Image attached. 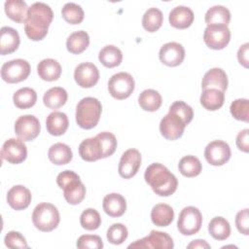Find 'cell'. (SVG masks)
Returning a JSON list of instances; mask_svg holds the SVG:
<instances>
[{"label":"cell","instance_id":"obj_33","mask_svg":"<svg viewBox=\"0 0 249 249\" xmlns=\"http://www.w3.org/2000/svg\"><path fill=\"white\" fill-rule=\"evenodd\" d=\"M138 103L144 111L155 112L161 106L162 98L156 89H145L138 96Z\"/></svg>","mask_w":249,"mask_h":249},{"label":"cell","instance_id":"obj_50","mask_svg":"<svg viewBox=\"0 0 249 249\" xmlns=\"http://www.w3.org/2000/svg\"><path fill=\"white\" fill-rule=\"evenodd\" d=\"M249 44L245 43L238 49L237 52V59L238 62L244 66L245 68H248V62H249Z\"/></svg>","mask_w":249,"mask_h":249},{"label":"cell","instance_id":"obj_32","mask_svg":"<svg viewBox=\"0 0 249 249\" xmlns=\"http://www.w3.org/2000/svg\"><path fill=\"white\" fill-rule=\"evenodd\" d=\"M68 98L67 91L60 87H53L48 89L44 96L43 101L45 106L50 109H58L62 107Z\"/></svg>","mask_w":249,"mask_h":249},{"label":"cell","instance_id":"obj_42","mask_svg":"<svg viewBox=\"0 0 249 249\" xmlns=\"http://www.w3.org/2000/svg\"><path fill=\"white\" fill-rule=\"evenodd\" d=\"M128 235L127 229L121 223H115L111 225L107 231V240L115 245L122 244Z\"/></svg>","mask_w":249,"mask_h":249},{"label":"cell","instance_id":"obj_16","mask_svg":"<svg viewBox=\"0 0 249 249\" xmlns=\"http://www.w3.org/2000/svg\"><path fill=\"white\" fill-rule=\"evenodd\" d=\"M159 57L164 65L170 67L178 66L185 58V49L177 42H168L161 46Z\"/></svg>","mask_w":249,"mask_h":249},{"label":"cell","instance_id":"obj_9","mask_svg":"<svg viewBox=\"0 0 249 249\" xmlns=\"http://www.w3.org/2000/svg\"><path fill=\"white\" fill-rule=\"evenodd\" d=\"M174 247L171 236L163 231H151L150 234L138 239L128 245V248H154V249H172Z\"/></svg>","mask_w":249,"mask_h":249},{"label":"cell","instance_id":"obj_27","mask_svg":"<svg viewBox=\"0 0 249 249\" xmlns=\"http://www.w3.org/2000/svg\"><path fill=\"white\" fill-rule=\"evenodd\" d=\"M5 13L9 18L18 22L24 23L27 18L29 7L22 0H7L4 4Z\"/></svg>","mask_w":249,"mask_h":249},{"label":"cell","instance_id":"obj_26","mask_svg":"<svg viewBox=\"0 0 249 249\" xmlns=\"http://www.w3.org/2000/svg\"><path fill=\"white\" fill-rule=\"evenodd\" d=\"M199 101L206 110L216 111L224 104L225 92L217 89H202Z\"/></svg>","mask_w":249,"mask_h":249},{"label":"cell","instance_id":"obj_35","mask_svg":"<svg viewBox=\"0 0 249 249\" xmlns=\"http://www.w3.org/2000/svg\"><path fill=\"white\" fill-rule=\"evenodd\" d=\"M208 231L214 239L225 240L231 234V226L228 220L224 217L217 216L210 221L208 225Z\"/></svg>","mask_w":249,"mask_h":249},{"label":"cell","instance_id":"obj_40","mask_svg":"<svg viewBox=\"0 0 249 249\" xmlns=\"http://www.w3.org/2000/svg\"><path fill=\"white\" fill-rule=\"evenodd\" d=\"M81 226L88 231H94L101 225V217L97 210L88 208L84 210L80 216Z\"/></svg>","mask_w":249,"mask_h":249},{"label":"cell","instance_id":"obj_38","mask_svg":"<svg viewBox=\"0 0 249 249\" xmlns=\"http://www.w3.org/2000/svg\"><path fill=\"white\" fill-rule=\"evenodd\" d=\"M178 168L180 173L185 177H196L197 176L202 169L200 160L195 156H185L183 157L179 163Z\"/></svg>","mask_w":249,"mask_h":249},{"label":"cell","instance_id":"obj_10","mask_svg":"<svg viewBox=\"0 0 249 249\" xmlns=\"http://www.w3.org/2000/svg\"><path fill=\"white\" fill-rule=\"evenodd\" d=\"M40 131V122L33 115L20 116L15 123V133L23 141H31L35 139Z\"/></svg>","mask_w":249,"mask_h":249},{"label":"cell","instance_id":"obj_1","mask_svg":"<svg viewBox=\"0 0 249 249\" xmlns=\"http://www.w3.org/2000/svg\"><path fill=\"white\" fill-rule=\"evenodd\" d=\"M53 18L52 8L43 2L33 3L27 13L24 22L26 36L32 41L43 40L48 34L49 26Z\"/></svg>","mask_w":249,"mask_h":249},{"label":"cell","instance_id":"obj_41","mask_svg":"<svg viewBox=\"0 0 249 249\" xmlns=\"http://www.w3.org/2000/svg\"><path fill=\"white\" fill-rule=\"evenodd\" d=\"M231 114L238 121L249 122V101L246 98H238L231 102L230 107Z\"/></svg>","mask_w":249,"mask_h":249},{"label":"cell","instance_id":"obj_34","mask_svg":"<svg viewBox=\"0 0 249 249\" xmlns=\"http://www.w3.org/2000/svg\"><path fill=\"white\" fill-rule=\"evenodd\" d=\"M204 20L207 25L221 24L228 25L231 20V12L222 5H215L209 8L205 14Z\"/></svg>","mask_w":249,"mask_h":249},{"label":"cell","instance_id":"obj_14","mask_svg":"<svg viewBox=\"0 0 249 249\" xmlns=\"http://www.w3.org/2000/svg\"><path fill=\"white\" fill-rule=\"evenodd\" d=\"M141 165V154L136 149L126 150L121 157L118 171L121 177L129 179L139 170Z\"/></svg>","mask_w":249,"mask_h":249},{"label":"cell","instance_id":"obj_51","mask_svg":"<svg viewBox=\"0 0 249 249\" xmlns=\"http://www.w3.org/2000/svg\"><path fill=\"white\" fill-rule=\"evenodd\" d=\"M188 248H210V245L203 239H196V240H193L188 246Z\"/></svg>","mask_w":249,"mask_h":249},{"label":"cell","instance_id":"obj_39","mask_svg":"<svg viewBox=\"0 0 249 249\" xmlns=\"http://www.w3.org/2000/svg\"><path fill=\"white\" fill-rule=\"evenodd\" d=\"M62 18L70 24H79L83 21L85 13L82 7L76 3H66L61 10Z\"/></svg>","mask_w":249,"mask_h":249},{"label":"cell","instance_id":"obj_49","mask_svg":"<svg viewBox=\"0 0 249 249\" xmlns=\"http://www.w3.org/2000/svg\"><path fill=\"white\" fill-rule=\"evenodd\" d=\"M79 177H80V176H79L77 173H75L74 171H72V170H64V171L60 172V173L57 175V177H56V183H57V185H58L59 188L63 189V187H64L66 184H68L70 181H72V180H74V179H76V178H79Z\"/></svg>","mask_w":249,"mask_h":249},{"label":"cell","instance_id":"obj_43","mask_svg":"<svg viewBox=\"0 0 249 249\" xmlns=\"http://www.w3.org/2000/svg\"><path fill=\"white\" fill-rule=\"evenodd\" d=\"M97 138L100 141L101 147H102V152H103V159L108 158L110 156H112L116 149H117V138L116 136L108 131H103L98 133Z\"/></svg>","mask_w":249,"mask_h":249},{"label":"cell","instance_id":"obj_47","mask_svg":"<svg viewBox=\"0 0 249 249\" xmlns=\"http://www.w3.org/2000/svg\"><path fill=\"white\" fill-rule=\"evenodd\" d=\"M235 226L238 231L244 235L249 234V214L248 208H244L237 212L235 216Z\"/></svg>","mask_w":249,"mask_h":249},{"label":"cell","instance_id":"obj_29","mask_svg":"<svg viewBox=\"0 0 249 249\" xmlns=\"http://www.w3.org/2000/svg\"><path fill=\"white\" fill-rule=\"evenodd\" d=\"M48 157L53 163L56 165H63L69 163L72 160L73 153L67 144L58 142L50 147Z\"/></svg>","mask_w":249,"mask_h":249},{"label":"cell","instance_id":"obj_6","mask_svg":"<svg viewBox=\"0 0 249 249\" xmlns=\"http://www.w3.org/2000/svg\"><path fill=\"white\" fill-rule=\"evenodd\" d=\"M135 88L133 77L126 72L114 74L108 82L109 93L116 99L122 100L130 96Z\"/></svg>","mask_w":249,"mask_h":249},{"label":"cell","instance_id":"obj_15","mask_svg":"<svg viewBox=\"0 0 249 249\" xmlns=\"http://www.w3.org/2000/svg\"><path fill=\"white\" fill-rule=\"evenodd\" d=\"M74 79L81 88H91L95 86L99 80V70L91 62L80 63L75 68Z\"/></svg>","mask_w":249,"mask_h":249},{"label":"cell","instance_id":"obj_11","mask_svg":"<svg viewBox=\"0 0 249 249\" xmlns=\"http://www.w3.org/2000/svg\"><path fill=\"white\" fill-rule=\"evenodd\" d=\"M231 152L229 144L222 140H214L207 144L204 150V157L208 163L214 166L225 164L231 159Z\"/></svg>","mask_w":249,"mask_h":249},{"label":"cell","instance_id":"obj_22","mask_svg":"<svg viewBox=\"0 0 249 249\" xmlns=\"http://www.w3.org/2000/svg\"><path fill=\"white\" fill-rule=\"evenodd\" d=\"M20 39L18 31L10 26H3L0 30V53L2 55L16 52Z\"/></svg>","mask_w":249,"mask_h":249},{"label":"cell","instance_id":"obj_7","mask_svg":"<svg viewBox=\"0 0 249 249\" xmlns=\"http://www.w3.org/2000/svg\"><path fill=\"white\" fill-rule=\"evenodd\" d=\"M29 74L30 64L27 60L21 58L7 61L1 67V77L9 84L22 82L29 76Z\"/></svg>","mask_w":249,"mask_h":249},{"label":"cell","instance_id":"obj_24","mask_svg":"<svg viewBox=\"0 0 249 249\" xmlns=\"http://www.w3.org/2000/svg\"><path fill=\"white\" fill-rule=\"evenodd\" d=\"M37 73L39 77L44 81H56L61 75V66L55 59L45 58L38 63Z\"/></svg>","mask_w":249,"mask_h":249},{"label":"cell","instance_id":"obj_21","mask_svg":"<svg viewBox=\"0 0 249 249\" xmlns=\"http://www.w3.org/2000/svg\"><path fill=\"white\" fill-rule=\"evenodd\" d=\"M102 207L107 215L111 217H121L126 210V200L122 195L111 193L104 196Z\"/></svg>","mask_w":249,"mask_h":249},{"label":"cell","instance_id":"obj_37","mask_svg":"<svg viewBox=\"0 0 249 249\" xmlns=\"http://www.w3.org/2000/svg\"><path fill=\"white\" fill-rule=\"evenodd\" d=\"M163 22V15L158 8L148 9L142 18V25L148 32L158 31Z\"/></svg>","mask_w":249,"mask_h":249},{"label":"cell","instance_id":"obj_23","mask_svg":"<svg viewBox=\"0 0 249 249\" xmlns=\"http://www.w3.org/2000/svg\"><path fill=\"white\" fill-rule=\"evenodd\" d=\"M68 117L63 112L54 111L47 117L46 127L48 132L52 135L59 136L64 134L68 128Z\"/></svg>","mask_w":249,"mask_h":249},{"label":"cell","instance_id":"obj_45","mask_svg":"<svg viewBox=\"0 0 249 249\" xmlns=\"http://www.w3.org/2000/svg\"><path fill=\"white\" fill-rule=\"evenodd\" d=\"M76 246L80 249H100L103 247V242L98 235L84 234L78 238Z\"/></svg>","mask_w":249,"mask_h":249},{"label":"cell","instance_id":"obj_48","mask_svg":"<svg viewBox=\"0 0 249 249\" xmlns=\"http://www.w3.org/2000/svg\"><path fill=\"white\" fill-rule=\"evenodd\" d=\"M236 146L240 151L244 153L249 152V129L248 128H245L238 132L236 136Z\"/></svg>","mask_w":249,"mask_h":249},{"label":"cell","instance_id":"obj_19","mask_svg":"<svg viewBox=\"0 0 249 249\" xmlns=\"http://www.w3.org/2000/svg\"><path fill=\"white\" fill-rule=\"evenodd\" d=\"M195 16L191 8L186 6H177L173 8L168 16V20L171 26L178 29H185L192 25Z\"/></svg>","mask_w":249,"mask_h":249},{"label":"cell","instance_id":"obj_5","mask_svg":"<svg viewBox=\"0 0 249 249\" xmlns=\"http://www.w3.org/2000/svg\"><path fill=\"white\" fill-rule=\"evenodd\" d=\"M202 225V215L195 206L184 207L177 221L178 231L183 235H193L199 231Z\"/></svg>","mask_w":249,"mask_h":249},{"label":"cell","instance_id":"obj_25","mask_svg":"<svg viewBox=\"0 0 249 249\" xmlns=\"http://www.w3.org/2000/svg\"><path fill=\"white\" fill-rule=\"evenodd\" d=\"M65 200L72 205L79 204L86 196V187L79 178L70 181L63 187Z\"/></svg>","mask_w":249,"mask_h":249},{"label":"cell","instance_id":"obj_20","mask_svg":"<svg viewBox=\"0 0 249 249\" xmlns=\"http://www.w3.org/2000/svg\"><path fill=\"white\" fill-rule=\"evenodd\" d=\"M79 155L86 161H95L103 159L102 147L97 136L83 140L79 145Z\"/></svg>","mask_w":249,"mask_h":249},{"label":"cell","instance_id":"obj_44","mask_svg":"<svg viewBox=\"0 0 249 249\" xmlns=\"http://www.w3.org/2000/svg\"><path fill=\"white\" fill-rule=\"evenodd\" d=\"M169 112L174 113L177 116H179L184 121L186 125H188L194 118L193 108L181 100L173 102L171 104V106L169 107Z\"/></svg>","mask_w":249,"mask_h":249},{"label":"cell","instance_id":"obj_30","mask_svg":"<svg viewBox=\"0 0 249 249\" xmlns=\"http://www.w3.org/2000/svg\"><path fill=\"white\" fill-rule=\"evenodd\" d=\"M89 45V36L84 30L71 33L66 40L67 51L73 54L82 53Z\"/></svg>","mask_w":249,"mask_h":249},{"label":"cell","instance_id":"obj_28","mask_svg":"<svg viewBox=\"0 0 249 249\" xmlns=\"http://www.w3.org/2000/svg\"><path fill=\"white\" fill-rule=\"evenodd\" d=\"M174 219L173 208L166 203L156 204L151 211V220L158 227H167Z\"/></svg>","mask_w":249,"mask_h":249},{"label":"cell","instance_id":"obj_2","mask_svg":"<svg viewBox=\"0 0 249 249\" xmlns=\"http://www.w3.org/2000/svg\"><path fill=\"white\" fill-rule=\"evenodd\" d=\"M144 178L154 193L160 196H171L178 187L176 176L166 166L159 162L152 163L146 168Z\"/></svg>","mask_w":249,"mask_h":249},{"label":"cell","instance_id":"obj_8","mask_svg":"<svg viewBox=\"0 0 249 249\" xmlns=\"http://www.w3.org/2000/svg\"><path fill=\"white\" fill-rule=\"evenodd\" d=\"M203 40L208 48L212 50H222L230 43L231 31L228 25H207L204 29Z\"/></svg>","mask_w":249,"mask_h":249},{"label":"cell","instance_id":"obj_17","mask_svg":"<svg viewBox=\"0 0 249 249\" xmlns=\"http://www.w3.org/2000/svg\"><path fill=\"white\" fill-rule=\"evenodd\" d=\"M31 198L30 191L22 185L12 187L7 194V202L15 210H23L27 208L31 202Z\"/></svg>","mask_w":249,"mask_h":249},{"label":"cell","instance_id":"obj_36","mask_svg":"<svg viewBox=\"0 0 249 249\" xmlns=\"http://www.w3.org/2000/svg\"><path fill=\"white\" fill-rule=\"evenodd\" d=\"M13 101L18 109H28L35 105L37 101V93L31 88H21L14 93Z\"/></svg>","mask_w":249,"mask_h":249},{"label":"cell","instance_id":"obj_13","mask_svg":"<svg viewBox=\"0 0 249 249\" xmlns=\"http://www.w3.org/2000/svg\"><path fill=\"white\" fill-rule=\"evenodd\" d=\"M186 124L174 113L168 112L160 123V131L167 140H176L180 138L185 130Z\"/></svg>","mask_w":249,"mask_h":249},{"label":"cell","instance_id":"obj_46","mask_svg":"<svg viewBox=\"0 0 249 249\" xmlns=\"http://www.w3.org/2000/svg\"><path fill=\"white\" fill-rule=\"evenodd\" d=\"M5 245L9 248H28L24 236L16 231H9L4 238Z\"/></svg>","mask_w":249,"mask_h":249},{"label":"cell","instance_id":"obj_3","mask_svg":"<svg viewBox=\"0 0 249 249\" xmlns=\"http://www.w3.org/2000/svg\"><path fill=\"white\" fill-rule=\"evenodd\" d=\"M102 112L100 101L94 97L81 99L76 107V122L84 129H90L96 126Z\"/></svg>","mask_w":249,"mask_h":249},{"label":"cell","instance_id":"obj_12","mask_svg":"<svg viewBox=\"0 0 249 249\" xmlns=\"http://www.w3.org/2000/svg\"><path fill=\"white\" fill-rule=\"evenodd\" d=\"M26 157L27 149L23 140L19 138H10L4 142L1 149L2 160L13 164H18L22 162Z\"/></svg>","mask_w":249,"mask_h":249},{"label":"cell","instance_id":"obj_31","mask_svg":"<svg viewBox=\"0 0 249 249\" xmlns=\"http://www.w3.org/2000/svg\"><path fill=\"white\" fill-rule=\"evenodd\" d=\"M98 59L105 67L113 68L121 64L123 60V53L118 47L107 45L100 50Z\"/></svg>","mask_w":249,"mask_h":249},{"label":"cell","instance_id":"obj_4","mask_svg":"<svg viewBox=\"0 0 249 249\" xmlns=\"http://www.w3.org/2000/svg\"><path fill=\"white\" fill-rule=\"evenodd\" d=\"M59 221V212L52 203L41 202L33 210V225L41 231H52L58 226Z\"/></svg>","mask_w":249,"mask_h":249},{"label":"cell","instance_id":"obj_18","mask_svg":"<svg viewBox=\"0 0 249 249\" xmlns=\"http://www.w3.org/2000/svg\"><path fill=\"white\" fill-rule=\"evenodd\" d=\"M228 76L222 68H212L208 70L201 81L202 89H217L225 92L228 88Z\"/></svg>","mask_w":249,"mask_h":249}]
</instances>
